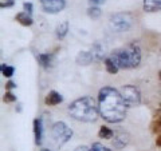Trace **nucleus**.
I'll list each match as a JSON object with an SVG mask.
<instances>
[{
    "mask_svg": "<svg viewBox=\"0 0 161 151\" xmlns=\"http://www.w3.org/2000/svg\"><path fill=\"white\" fill-rule=\"evenodd\" d=\"M126 103L117 90L103 87L99 91V112L108 122L117 123L125 118Z\"/></svg>",
    "mask_w": 161,
    "mask_h": 151,
    "instance_id": "obj_1",
    "label": "nucleus"
},
{
    "mask_svg": "<svg viewBox=\"0 0 161 151\" xmlns=\"http://www.w3.org/2000/svg\"><path fill=\"white\" fill-rule=\"evenodd\" d=\"M69 112L74 119L80 120V122H94L98 117L95 102L89 96L80 98L73 102L69 108Z\"/></svg>",
    "mask_w": 161,
    "mask_h": 151,
    "instance_id": "obj_2",
    "label": "nucleus"
},
{
    "mask_svg": "<svg viewBox=\"0 0 161 151\" xmlns=\"http://www.w3.org/2000/svg\"><path fill=\"white\" fill-rule=\"evenodd\" d=\"M110 58L118 66V68H134L141 62V52L137 46L129 44L126 47L115 49Z\"/></svg>",
    "mask_w": 161,
    "mask_h": 151,
    "instance_id": "obj_3",
    "label": "nucleus"
},
{
    "mask_svg": "<svg viewBox=\"0 0 161 151\" xmlns=\"http://www.w3.org/2000/svg\"><path fill=\"white\" fill-rule=\"evenodd\" d=\"M51 135H53V139L55 140V143L59 144V146H62L66 142H69V139L71 138V135H73V131H71V128H70L66 123L57 122L53 126Z\"/></svg>",
    "mask_w": 161,
    "mask_h": 151,
    "instance_id": "obj_4",
    "label": "nucleus"
},
{
    "mask_svg": "<svg viewBox=\"0 0 161 151\" xmlns=\"http://www.w3.org/2000/svg\"><path fill=\"white\" fill-rule=\"evenodd\" d=\"M132 23H133V20H132V16H130L129 13H117L110 19V26H112V28L115 29L117 32L129 29L130 26H132Z\"/></svg>",
    "mask_w": 161,
    "mask_h": 151,
    "instance_id": "obj_5",
    "label": "nucleus"
},
{
    "mask_svg": "<svg viewBox=\"0 0 161 151\" xmlns=\"http://www.w3.org/2000/svg\"><path fill=\"white\" fill-rule=\"evenodd\" d=\"M121 95H122L126 106H137L141 100V95L134 86H125V87H122Z\"/></svg>",
    "mask_w": 161,
    "mask_h": 151,
    "instance_id": "obj_6",
    "label": "nucleus"
},
{
    "mask_svg": "<svg viewBox=\"0 0 161 151\" xmlns=\"http://www.w3.org/2000/svg\"><path fill=\"white\" fill-rule=\"evenodd\" d=\"M42 8L44 9V12L48 13H57L59 11H62L64 8V0H40Z\"/></svg>",
    "mask_w": 161,
    "mask_h": 151,
    "instance_id": "obj_7",
    "label": "nucleus"
},
{
    "mask_svg": "<svg viewBox=\"0 0 161 151\" xmlns=\"http://www.w3.org/2000/svg\"><path fill=\"white\" fill-rule=\"evenodd\" d=\"M144 9L148 12H156L161 9V0H144Z\"/></svg>",
    "mask_w": 161,
    "mask_h": 151,
    "instance_id": "obj_8",
    "label": "nucleus"
},
{
    "mask_svg": "<svg viewBox=\"0 0 161 151\" xmlns=\"http://www.w3.org/2000/svg\"><path fill=\"white\" fill-rule=\"evenodd\" d=\"M113 142H114L115 147L121 148V147H124V146H126V143L129 142V135L125 134V133H118V134L114 137Z\"/></svg>",
    "mask_w": 161,
    "mask_h": 151,
    "instance_id": "obj_9",
    "label": "nucleus"
},
{
    "mask_svg": "<svg viewBox=\"0 0 161 151\" xmlns=\"http://www.w3.org/2000/svg\"><path fill=\"white\" fill-rule=\"evenodd\" d=\"M42 131H43L42 120H40V119H35V122H34V133H35V142H36V144L42 143V137H43Z\"/></svg>",
    "mask_w": 161,
    "mask_h": 151,
    "instance_id": "obj_10",
    "label": "nucleus"
},
{
    "mask_svg": "<svg viewBox=\"0 0 161 151\" xmlns=\"http://www.w3.org/2000/svg\"><path fill=\"white\" fill-rule=\"evenodd\" d=\"M94 59L92 52H80L77 56V63L82 64V66H87V64L92 63V60Z\"/></svg>",
    "mask_w": 161,
    "mask_h": 151,
    "instance_id": "obj_11",
    "label": "nucleus"
},
{
    "mask_svg": "<svg viewBox=\"0 0 161 151\" xmlns=\"http://www.w3.org/2000/svg\"><path fill=\"white\" fill-rule=\"evenodd\" d=\"M63 100L62 98V95L58 94V92H55V91H51L48 95H47V98H46V103L50 104V106H57L59 104L60 102Z\"/></svg>",
    "mask_w": 161,
    "mask_h": 151,
    "instance_id": "obj_12",
    "label": "nucleus"
},
{
    "mask_svg": "<svg viewBox=\"0 0 161 151\" xmlns=\"http://www.w3.org/2000/svg\"><path fill=\"white\" fill-rule=\"evenodd\" d=\"M16 20L19 23H22L23 26H31L32 24V19L28 16L27 12H20L16 15Z\"/></svg>",
    "mask_w": 161,
    "mask_h": 151,
    "instance_id": "obj_13",
    "label": "nucleus"
},
{
    "mask_svg": "<svg viewBox=\"0 0 161 151\" xmlns=\"http://www.w3.org/2000/svg\"><path fill=\"white\" fill-rule=\"evenodd\" d=\"M69 31V23L67 22H63V23H60L59 26L57 27V36L58 38H64L66 36V34Z\"/></svg>",
    "mask_w": 161,
    "mask_h": 151,
    "instance_id": "obj_14",
    "label": "nucleus"
},
{
    "mask_svg": "<svg viewBox=\"0 0 161 151\" xmlns=\"http://www.w3.org/2000/svg\"><path fill=\"white\" fill-rule=\"evenodd\" d=\"M106 70H108V72H110V74H115L118 71V66L115 64L113 60H112V58H109V59H106Z\"/></svg>",
    "mask_w": 161,
    "mask_h": 151,
    "instance_id": "obj_15",
    "label": "nucleus"
},
{
    "mask_svg": "<svg viewBox=\"0 0 161 151\" xmlns=\"http://www.w3.org/2000/svg\"><path fill=\"white\" fill-rule=\"evenodd\" d=\"M99 137L102 139H110L113 137V131L109 127H102L99 130Z\"/></svg>",
    "mask_w": 161,
    "mask_h": 151,
    "instance_id": "obj_16",
    "label": "nucleus"
},
{
    "mask_svg": "<svg viewBox=\"0 0 161 151\" xmlns=\"http://www.w3.org/2000/svg\"><path fill=\"white\" fill-rule=\"evenodd\" d=\"M92 54H93V56L95 55V58H97V59H101L105 55L103 54V47L101 46V44H95L94 48H93V51H92Z\"/></svg>",
    "mask_w": 161,
    "mask_h": 151,
    "instance_id": "obj_17",
    "label": "nucleus"
},
{
    "mask_svg": "<svg viewBox=\"0 0 161 151\" xmlns=\"http://www.w3.org/2000/svg\"><path fill=\"white\" fill-rule=\"evenodd\" d=\"M2 74L7 78L12 76L14 75V67H9V66H7V64H2Z\"/></svg>",
    "mask_w": 161,
    "mask_h": 151,
    "instance_id": "obj_18",
    "label": "nucleus"
},
{
    "mask_svg": "<svg viewBox=\"0 0 161 151\" xmlns=\"http://www.w3.org/2000/svg\"><path fill=\"white\" fill-rule=\"evenodd\" d=\"M50 60H51V56H50V55H46V54L39 55V62H40V64H42L43 67H47L48 66Z\"/></svg>",
    "mask_w": 161,
    "mask_h": 151,
    "instance_id": "obj_19",
    "label": "nucleus"
},
{
    "mask_svg": "<svg viewBox=\"0 0 161 151\" xmlns=\"http://www.w3.org/2000/svg\"><path fill=\"white\" fill-rule=\"evenodd\" d=\"M89 16L93 18V19H98L101 16V9L97 8V7H93L89 9Z\"/></svg>",
    "mask_w": 161,
    "mask_h": 151,
    "instance_id": "obj_20",
    "label": "nucleus"
},
{
    "mask_svg": "<svg viewBox=\"0 0 161 151\" xmlns=\"http://www.w3.org/2000/svg\"><path fill=\"white\" fill-rule=\"evenodd\" d=\"M90 151H112V150H109L108 147H105V146H102L101 143H94Z\"/></svg>",
    "mask_w": 161,
    "mask_h": 151,
    "instance_id": "obj_21",
    "label": "nucleus"
},
{
    "mask_svg": "<svg viewBox=\"0 0 161 151\" xmlns=\"http://www.w3.org/2000/svg\"><path fill=\"white\" fill-rule=\"evenodd\" d=\"M4 100H6V102H15V100H16V98L14 96V94L8 92V94L4 95Z\"/></svg>",
    "mask_w": 161,
    "mask_h": 151,
    "instance_id": "obj_22",
    "label": "nucleus"
},
{
    "mask_svg": "<svg viewBox=\"0 0 161 151\" xmlns=\"http://www.w3.org/2000/svg\"><path fill=\"white\" fill-rule=\"evenodd\" d=\"M24 9H26V12L31 13L32 12V4L31 3H24Z\"/></svg>",
    "mask_w": 161,
    "mask_h": 151,
    "instance_id": "obj_23",
    "label": "nucleus"
},
{
    "mask_svg": "<svg viewBox=\"0 0 161 151\" xmlns=\"http://www.w3.org/2000/svg\"><path fill=\"white\" fill-rule=\"evenodd\" d=\"M75 151H90L87 147H85V146H80V147H78V148H75Z\"/></svg>",
    "mask_w": 161,
    "mask_h": 151,
    "instance_id": "obj_24",
    "label": "nucleus"
},
{
    "mask_svg": "<svg viewBox=\"0 0 161 151\" xmlns=\"http://www.w3.org/2000/svg\"><path fill=\"white\" fill-rule=\"evenodd\" d=\"M7 86H8V88H14V87H15V84H14L12 82H9V83H8Z\"/></svg>",
    "mask_w": 161,
    "mask_h": 151,
    "instance_id": "obj_25",
    "label": "nucleus"
},
{
    "mask_svg": "<svg viewBox=\"0 0 161 151\" xmlns=\"http://www.w3.org/2000/svg\"><path fill=\"white\" fill-rule=\"evenodd\" d=\"M93 2H94V3H102L103 0H93Z\"/></svg>",
    "mask_w": 161,
    "mask_h": 151,
    "instance_id": "obj_26",
    "label": "nucleus"
},
{
    "mask_svg": "<svg viewBox=\"0 0 161 151\" xmlns=\"http://www.w3.org/2000/svg\"><path fill=\"white\" fill-rule=\"evenodd\" d=\"M42 151H48V150H42Z\"/></svg>",
    "mask_w": 161,
    "mask_h": 151,
    "instance_id": "obj_27",
    "label": "nucleus"
}]
</instances>
